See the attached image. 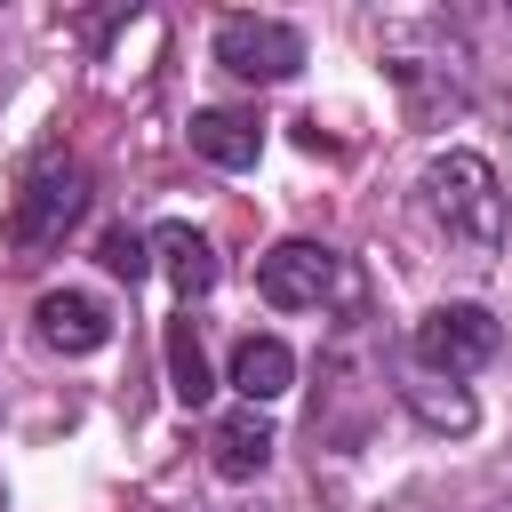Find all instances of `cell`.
<instances>
[{
  "mask_svg": "<svg viewBox=\"0 0 512 512\" xmlns=\"http://www.w3.org/2000/svg\"><path fill=\"white\" fill-rule=\"evenodd\" d=\"M288 384H296V352H288L280 336H240V344H232V392H240L248 408H272Z\"/></svg>",
  "mask_w": 512,
  "mask_h": 512,
  "instance_id": "9c48e42d",
  "label": "cell"
},
{
  "mask_svg": "<svg viewBox=\"0 0 512 512\" xmlns=\"http://www.w3.org/2000/svg\"><path fill=\"white\" fill-rule=\"evenodd\" d=\"M152 248H160V264H168V280H176V296L192 304V296H208L216 280H224V264H216V248H208V232H192V224H160V232H144Z\"/></svg>",
  "mask_w": 512,
  "mask_h": 512,
  "instance_id": "8fae6325",
  "label": "cell"
},
{
  "mask_svg": "<svg viewBox=\"0 0 512 512\" xmlns=\"http://www.w3.org/2000/svg\"><path fill=\"white\" fill-rule=\"evenodd\" d=\"M168 392H176L184 408H208V392H216V376H208V352H200V328H192V320H168Z\"/></svg>",
  "mask_w": 512,
  "mask_h": 512,
  "instance_id": "7c38bea8",
  "label": "cell"
},
{
  "mask_svg": "<svg viewBox=\"0 0 512 512\" xmlns=\"http://www.w3.org/2000/svg\"><path fill=\"white\" fill-rule=\"evenodd\" d=\"M368 40H376V64H384V80L400 88V104L416 120L464 112V96H472V40H464L456 16H440V8H384V16H368Z\"/></svg>",
  "mask_w": 512,
  "mask_h": 512,
  "instance_id": "6da1fadb",
  "label": "cell"
},
{
  "mask_svg": "<svg viewBox=\"0 0 512 512\" xmlns=\"http://www.w3.org/2000/svg\"><path fill=\"white\" fill-rule=\"evenodd\" d=\"M408 408H416V424H424V432H472V416H480L464 384H432V376H424V384H408Z\"/></svg>",
  "mask_w": 512,
  "mask_h": 512,
  "instance_id": "4fadbf2b",
  "label": "cell"
},
{
  "mask_svg": "<svg viewBox=\"0 0 512 512\" xmlns=\"http://www.w3.org/2000/svg\"><path fill=\"white\" fill-rule=\"evenodd\" d=\"M32 336H40L48 352H64V360H88V352L112 344V312H104L88 288H48V296L32 304Z\"/></svg>",
  "mask_w": 512,
  "mask_h": 512,
  "instance_id": "52a82bcc",
  "label": "cell"
},
{
  "mask_svg": "<svg viewBox=\"0 0 512 512\" xmlns=\"http://www.w3.org/2000/svg\"><path fill=\"white\" fill-rule=\"evenodd\" d=\"M192 152L208 160V168H256V152H264V120L256 112H192Z\"/></svg>",
  "mask_w": 512,
  "mask_h": 512,
  "instance_id": "30bf717a",
  "label": "cell"
},
{
  "mask_svg": "<svg viewBox=\"0 0 512 512\" xmlns=\"http://www.w3.org/2000/svg\"><path fill=\"white\" fill-rule=\"evenodd\" d=\"M88 200H96L88 160H72V152H40V160L24 168V184H16L8 248H16V256H48V248H64V240H72V224L88 216Z\"/></svg>",
  "mask_w": 512,
  "mask_h": 512,
  "instance_id": "3957f363",
  "label": "cell"
},
{
  "mask_svg": "<svg viewBox=\"0 0 512 512\" xmlns=\"http://www.w3.org/2000/svg\"><path fill=\"white\" fill-rule=\"evenodd\" d=\"M496 344H504V320H496L488 304H432V312H416V328H408V360H416L432 384L480 376V368L496 360Z\"/></svg>",
  "mask_w": 512,
  "mask_h": 512,
  "instance_id": "277c9868",
  "label": "cell"
},
{
  "mask_svg": "<svg viewBox=\"0 0 512 512\" xmlns=\"http://www.w3.org/2000/svg\"><path fill=\"white\" fill-rule=\"evenodd\" d=\"M256 296L280 312H320V304H360V280L328 240H280L256 256Z\"/></svg>",
  "mask_w": 512,
  "mask_h": 512,
  "instance_id": "5b68a950",
  "label": "cell"
},
{
  "mask_svg": "<svg viewBox=\"0 0 512 512\" xmlns=\"http://www.w3.org/2000/svg\"><path fill=\"white\" fill-rule=\"evenodd\" d=\"M272 448H280V432H272V416L264 408H232V416H216V432H208V464H216V480H256L264 464H272Z\"/></svg>",
  "mask_w": 512,
  "mask_h": 512,
  "instance_id": "ba28073f",
  "label": "cell"
},
{
  "mask_svg": "<svg viewBox=\"0 0 512 512\" xmlns=\"http://www.w3.org/2000/svg\"><path fill=\"white\" fill-rule=\"evenodd\" d=\"M216 64L232 72V80H256V88H272V80H288L296 64H304V32L288 24V16H216Z\"/></svg>",
  "mask_w": 512,
  "mask_h": 512,
  "instance_id": "8992f818",
  "label": "cell"
},
{
  "mask_svg": "<svg viewBox=\"0 0 512 512\" xmlns=\"http://www.w3.org/2000/svg\"><path fill=\"white\" fill-rule=\"evenodd\" d=\"M416 208L472 264H488L504 248V184H496V168L480 152H432L424 176H416Z\"/></svg>",
  "mask_w": 512,
  "mask_h": 512,
  "instance_id": "7a4b0ae2",
  "label": "cell"
},
{
  "mask_svg": "<svg viewBox=\"0 0 512 512\" xmlns=\"http://www.w3.org/2000/svg\"><path fill=\"white\" fill-rule=\"evenodd\" d=\"M96 264H104L112 280H128V288H136V280L152 272V240H144V232H128V224H112V232L96 240Z\"/></svg>",
  "mask_w": 512,
  "mask_h": 512,
  "instance_id": "5bb4252c",
  "label": "cell"
}]
</instances>
